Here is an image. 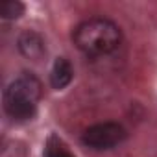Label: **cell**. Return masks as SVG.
Segmentation results:
<instances>
[{
	"mask_svg": "<svg viewBox=\"0 0 157 157\" xmlns=\"http://www.w3.org/2000/svg\"><path fill=\"white\" fill-rule=\"evenodd\" d=\"M43 93V85L33 74H22L4 91V111L15 122L32 120Z\"/></svg>",
	"mask_w": 157,
	"mask_h": 157,
	"instance_id": "cell-2",
	"label": "cell"
},
{
	"mask_svg": "<svg viewBox=\"0 0 157 157\" xmlns=\"http://www.w3.org/2000/svg\"><path fill=\"white\" fill-rule=\"evenodd\" d=\"M19 50L22 56H26L28 59H33V61H39L46 54L44 41L35 32H24L19 37Z\"/></svg>",
	"mask_w": 157,
	"mask_h": 157,
	"instance_id": "cell-4",
	"label": "cell"
},
{
	"mask_svg": "<svg viewBox=\"0 0 157 157\" xmlns=\"http://www.w3.org/2000/svg\"><path fill=\"white\" fill-rule=\"evenodd\" d=\"M24 13V4L19 0H6L0 6V15L4 19H19Z\"/></svg>",
	"mask_w": 157,
	"mask_h": 157,
	"instance_id": "cell-6",
	"label": "cell"
},
{
	"mask_svg": "<svg viewBox=\"0 0 157 157\" xmlns=\"http://www.w3.org/2000/svg\"><path fill=\"white\" fill-rule=\"evenodd\" d=\"M126 139V129L118 122H98L87 128L82 135V142L93 150H111Z\"/></svg>",
	"mask_w": 157,
	"mask_h": 157,
	"instance_id": "cell-3",
	"label": "cell"
},
{
	"mask_svg": "<svg viewBox=\"0 0 157 157\" xmlns=\"http://www.w3.org/2000/svg\"><path fill=\"white\" fill-rule=\"evenodd\" d=\"M72 41L76 48L85 56H105L120 46L122 32L113 21L94 17L80 22L74 28Z\"/></svg>",
	"mask_w": 157,
	"mask_h": 157,
	"instance_id": "cell-1",
	"label": "cell"
},
{
	"mask_svg": "<svg viewBox=\"0 0 157 157\" xmlns=\"http://www.w3.org/2000/svg\"><path fill=\"white\" fill-rule=\"evenodd\" d=\"M72 76H74V70H72V65L68 59L65 57H57L54 67H52V72H50V83L54 89L61 91L65 89L70 82H72Z\"/></svg>",
	"mask_w": 157,
	"mask_h": 157,
	"instance_id": "cell-5",
	"label": "cell"
},
{
	"mask_svg": "<svg viewBox=\"0 0 157 157\" xmlns=\"http://www.w3.org/2000/svg\"><path fill=\"white\" fill-rule=\"evenodd\" d=\"M44 157H74L67 146L57 140V139H50V142L46 144V150H44Z\"/></svg>",
	"mask_w": 157,
	"mask_h": 157,
	"instance_id": "cell-7",
	"label": "cell"
}]
</instances>
